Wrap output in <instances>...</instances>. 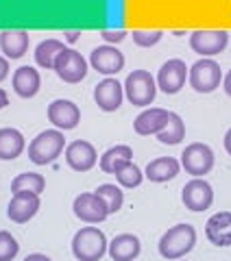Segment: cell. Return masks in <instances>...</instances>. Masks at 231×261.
Instances as JSON below:
<instances>
[{"label":"cell","instance_id":"obj_29","mask_svg":"<svg viewBox=\"0 0 231 261\" xmlns=\"http://www.w3.org/2000/svg\"><path fill=\"white\" fill-rule=\"evenodd\" d=\"M113 176H115V181H118V185L125 187V190H133V187H137L144 181V172L135 166L133 161H127L125 166H120L118 170H115Z\"/></svg>","mask_w":231,"mask_h":261},{"label":"cell","instance_id":"obj_34","mask_svg":"<svg viewBox=\"0 0 231 261\" xmlns=\"http://www.w3.org/2000/svg\"><path fill=\"white\" fill-rule=\"evenodd\" d=\"M24 261H53L48 255H42V252H33V255H27Z\"/></svg>","mask_w":231,"mask_h":261},{"label":"cell","instance_id":"obj_16","mask_svg":"<svg viewBox=\"0 0 231 261\" xmlns=\"http://www.w3.org/2000/svg\"><path fill=\"white\" fill-rule=\"evenodd\" d=\"M39 211V196L31 192H15L7 205V216L15 224H24Z\"/></svg>","mask_w":231,"mask_h":261},{"label":"cell","instance_id":"obj_21","mask_svg":"<svg viewBox=\"0 0 231 261\" xmlns=\"http://www.w3.org/2000/svg\"><path fill=\"white\" fill-rule=\"evenodd\" d=\"M13 92L18 94L20 98H33L39 87H42V76H39V72L35 68H31V65H22L13 72Z\"/></svg>","mask_w":231,"mask_h":261},{"label":"cell","instance_id":"obj_19","mask_svg":"<svg viewBox=\"0 0 231 261\" xmlns=\"http://www.w3.org/2000/svg\"><path fill=\"white\" fill-rule=\"evenodd\" d=\"M205 235L214 246H231V211H218L205 222Z\"/></svg>","mask_w":231,"mask_h":261},{"label":"cell","instance_id":"obj_33","mask_svg":"<svg viewBox=\"0 0 231 261\" xmlns=\"http://www.w3.org/2000/svg\"><path fill=\"white\" fill-rule=\"evenodd\" d=\"M9 76V61L5 59V57H0V83Z\"/></svg>","mask_w":231,"mask_h":261},{"label":"cell","instance_id":"obj_9","mask_svg":"<svg viewBox=\"0 0 231 261\" xmlns=\"http://www.w3.org/2000/svg\"><path fill=\"white\" fill-rule=\"evenodd\" d=\"M72 211H74V216H77L81 222H85V224H101V222L107 220V216H109L105 200L96 192L79 194L77 198H74V202H72Z\"/></svg>","mask_w":231,"mask_h":261},{"label":"cell","instance_id":"obj_31","mask_svg":"<svg viewBox=\"0 0 231 261\" xmlns=\"http://www.w3.org/2000/svg\"><path fill=\"white\" fill-rule=\"evenodd\" d=\"M133 42L140 46V48H151L155 44H159V39L164 37V31L161 29H137L131 33Z\"/></svg>","mask_w":231,"mask_h":261},{"label":"cell","instance_id":"obj_20","mask_svg":"<svg viewBox=\"0 0 231 261\" xmlns=\"http://www.w3.org/2000/svg\"><path fill=\"white\" fill-rule=\"evenodd\" d=\"M142 250V244L133 233H120L109 242L107 252L113 261H135Z\"/></svg>","mask_w":231,"mask_h":261},{"label":"cell","instance_id":"obj_38","mask_svg":"<svg viewBox=\"0 0 231 261\" xmlns=\"http://www.w3.org/2000/svg\"><path fill=\"white\" fill-rule=\"evenodd\" d=\"M79 35H81L79 31H70L68 35H65V39H68V42H77V39H79Z\"/></svg>","mask_w":231,"mask_h":261},{"label":"cell","instance_id":"obj_37","mask_svg":"<svg viewBox=\"0 0 231 261\" xmlns=\"http://www.w3.org/2000/svg\"><path fill=\"white\" fill-rule=\"evenodd\" d=\"M225 150L231 154V128L227 130V133H225Z\"/></svg>","mask_w":231,"mask_h":261},{"label":"cell","instance_id":"obj_10","mask_svg":"<svg viewBox=\"0 0 231 261\" xmlns=\"http://www.w3.org/2000/svg\"><path fill=\"white\" fill-rule=\"evenodd\" d=\"M89 65H92L98 74H105L109 79L125 68V55L111 44L96 46L92 50V55H89Z\"/></svg>","mask_w":231,"mask_h":261},{"label":"cell","instance_id":"obj_25","mask_svg":"<svg viewBox=\"0 0 231 261\" xmlns=\"http://www.w3.org/2000/svg\"><path fill=\"white\" fill-rule=\"evenodd\" d=\"M63 42H59V39H44V42H39L37 48H35V63L39 65V68L44 70H53L55 68V59L59 57V53L63 50Z\"/></svg>","mask_w":231,"mask_h":261},{"label":"cell","instance_id":"obj_13","mask_svg":"<svg viewBox=\"0 0 231 261\" xmlns=\"http://www.w3.org/2000/svg\"><path fill=\"white\" fill-rule=\"evenodd\" d=\"M48 120L57 130H72L79 126L81 122V109L74 105L72 100H65V98H57L48 105Z\"/></svg>","mask_w":231,"mask_h":261},{"label":"cell","instance_id":"obj_12","mask_svg":"<svg viewBox=\"0 0 231 261\" xmlns=\"http://www.w3.org/2000/svg\"><path fill=\"white\" fill-rule=\"evenodd\" d=\"M181 200L190 211H205L214 202V190L205 178H192L181 190Z\"/></svg>","mask_w":231,"mask_h":261},{"label":"cell","instance_id":"obj_11","mask_svg":"<svg viewBox=\"0 0 231 261\" xmlns=\"http://www.w3.org/2000/svg\"><path fill=\"white\" fill-rule=\"evenodd\" d=\"M188 79V65L183 59H168L157 72V89L164 94H179Z\"/></svg>","mask_w":231,"mask_h":261},{"label":"cell","instance_id":"obj_24","mask_svg":"<svg viewBox=\"0 0 231 261\" xmlns=\"http://www.w3.org/2000/svg\"><path fill=\"white\" fill-rule=\"evenodd\" d=\"M127 161H133V150H131V146H127V144L111 146L109 150L103 152L101 170L107 172V174H115V170H118L120 166H125Z\"/></svg>","mask_w":231,"mask_h":261},{"label":"cell","instance_id":"obj_27","mask_svg":"<svg viewBox=\"0 0 231 261\" xmlns=\"http://www.w3.org/2000/svg\"><path fill=\"white\" fill-rule=\"evenodd\" d=\"M94 192L105 200L109 214H118L122 209V205H125V192H122V187L115 185V183H103V185H98Z\"/></svg>","mask_w":231,"mask_h":261},{"label":"cell","instance_id":"obj_35","mask_svg":"<svg viewBox=\"0 0 231 261\" xmlns=\"http://www.w3.org/2000/svg\"><path fill=\"white\" fill-rule=\"evenodd\" d=\"M222 89L227 92V96H231V70L227 72L225 76H222Z\"/></svg>","mask_w":231,"mask_h":261},{"label":"cell","instance_id":"obj_6","mask_svg":"<svg viewBox=\"0 0 231 261\" xmlns=\"http://www.w3.org/2000/svg\"><path fill=\"white\" fill-rule=\"evenodd\" d=\"M55 74L59 76L63 83H81L85 76H87V70H89V63L87 59L81 53H77L74 48H63L59 53V57L55 59Z\"/></svg>","mask_w":231,"mask_h":261},{"label":"cell","instance_id":"obj_18","mask_svg":"<svg viewBox=\"0 0 231 261\" xmlns=\"http://www.w3.org/2000/svg\"><path fill=\"white\" fill-rule=\"evenodd\" d=\"M168 116H170V111L161 109V107L144 109V111L133 120L135 133H137V135H157V133H161L164 126L168 124Z\"/></svg>","mask_w":231,"mask_h":261},{"label":"cell","instance_id":"obj_5","mask_svg":"<svg viewBox=\"0 0 231 261\" xmlns=\"http://www.w3.org/2000/svg\"><path fill=\"white\" fill-rule=\"evenodd\" d=\"M188 81L194 92L212 94L216 87H220L222 70L214 59H199L188 68Z\"/></svg>","mask_w":231,"mask_h":261},{"label":"cell","instance_id":"obj_17","mask_svg":"<svg viewBox=\"0 0 231 261\" xmlns=\"http://www.w3.org/2000/svg\"><path fill=\"white\" fill-rule=\"evenodd\" d=\"M29 33L22 29H7L0 33V50H3V57L7 61L20 59V57L27 55L29 50Z\"/></svg>","mask_w":231,"mask_h":261},{"label":"cell","instance_id":"obj_26","mask_svg":"<svg viewBox=\"0 0 231 261\" xmlns=\"http://www.w3.org/2000/svg\"><path fill=\"white\" fill-rule=\"evenodd\" d=\"M161 144H168V146H175L179 144L181 140L186 137V124H183V120H181L179 113L175 111H170V116H168V124L164 126L161 133L155 135Z\"/></svg>","mask_w":231,"mask_h":261},{"label":"cell","instance_id":"obj_3","mask_svg":"<svg viewBox=\"0 0 231 261\" xmlns=\"http://www.w3.org/2000/svg\"><path fill=\"white\" fill-rule=\"evenodd\" d=\"M63 150H65L63 133L57 128H48L35 135V140L29 144V159L35 166H46V163H53Z\"/></svg>","mask_w":231,"mask_h":261},{"label":"cell","instance_id":"obj_22","mask_svg":"<svg viewBox=\"0 0 231 261\" xmlns=\"http://www.w3.org/2000/svg\"><path fill=\"white\" fill-rule=\"evenodd\" d=\"M179 170H181V163L175 157H157L146 166L144 178L153 183H166L179 174Z\"/></svg>","mask_w":231,"mask_h":261},{"label":"cell","instance_id":"obj_30","mask_svg":"<svg viewBox=\"0 0 231 261\" xmlns=\"http://www.w3.org/2000/svg\"><path fill=\"white\" fill-rule=\"evenodd\" d=\"M20 252V244L9 231H0V261H13Z\"/></svg>","mask_w":231,"mask_h":261},{"label":"cell","instance_id":"obj_14","mask_svg":"<svg viewBox=\"0 0 231 261\" xmlns=\"http://www.w3.org/2000/svg\"><path fill=\"white\" fill-rule=\"evenodd\" d=\"M65 163L74 170V172H87L92 170L98 161V154H96V148L89 142L85 140H74L65 146Z\"/></svg>","mask_w":231,"mask_h":261},{"label":"cell","instance_id":"obj_2","mask_svg":"<svg viewBox=\"0 0 231 261\" xmlns=\"http://www.w3.org/2000/svg\"><path fill=\"white\" fill-rule=\"evenodd\" d=\"M105 233L98 226H83L72 238V255L77 261H101L107 255Z\"/></svg>","mask_w":231,"mask_h":261},{"label":"cell","instance_id":"obj_28","mask_svg":"<svg viewBox=\"0 0 231 261\" xmlns=\"http://www.w3.org/2000/svg\"><path fill=\"white\" fill-rule=\"evenodd\" d=\"M46 187V178L37 172H22L11 181V192H31V194H42Z\"/></svg>","mask_w":231,"mask_h":261},{"label":"cell","instance_id":"obj_32","mask_svg":"<svg viewBox=\"0 0 231 261\" xmlns=\"http://www.w3.org/2000/svg\"><path fill=\"white\" fill-rule=\"evenodd\" d=\"M101 37L105 42H111V44H118L127 37V31L125 29H103L101 31Z\"/></svg>","mask_w":231,"mask_h":261},{"label":"cell","instance_id":"obj_15","mask_svg":"<svg viewBox=\"0 0 231 261\" xmlns=\"http://www.w3.org/2000/svg\"><path fill=\"white\" fill-rule=\"evenodd\" d=\"M122 100H125V87L113 76L103 79L101 83L94 87V102L98 105V109H103L107 113L118 111Z\"/></svg>","mask_w":231,"mask_h":261},{"label":"cell","instance_id":"obj_4","mask_svg":"<svg viewBox=\"0 0 231 261\" xmlns=\"http://www.w3.org/2000/svg\"><path fill=\"white\" fill-rule=\"evenodd\" d=\"M122 87H125V96L129 98V102L135 107H148L157 96V81L146 70H133Z\"/></svg>","mask_w":231,"mask_h":261},{"label":"cell","instance_id":"obj_36","mask_svg":"<svg viewBox=\"0 0 231 261\" xmlns=\"http://www.w3.org/2000/svg\"><path fill=\"white\" fill-rule=\"evenodd\" d=\"M9 105V96H7L5 89H0V109H5Z\"/></svg>","mask_w":231,"mask_h":261},{"label":"cell","instance_id":"obj_8","mask_svg":"<svg viewBox=\"0 0 231 261\" xmlns=\"http://www.w3.org/2000/svg\"><path fill=\"white\" fill-rule=\"evenodd\" d=\"M229 33L222 29H199L190 35V48L201 55L203 59H212V57L220 55L227 48Z\"/></svg>","mask_w":231,"mask_h":261},{"label":"cell","instance_id":"obj_23","mask_svg":"<svg viewBox=\"0 0 231 261\" xmlns=\"http://www.w3.org/2000/svg\"><path fill=\"white\" fill-rule=\"evenodd\" d=\"M27 148L24 135L18 128H0V159L3 161H13Z\"/></svg>","mask_w":231,"mask_h":261},{"label":"cell","instance_id":"obj_39","mask_svg":"<svg viewBox=\"0 0 231 261\" xmlns=\"http://www.w3.org/2000/svg\"><path fill=\"white\" fill-rule=\"evenodd\" d=\"M177 261H181V259H177Z\"/></svg>","mask_w":231,"mask_h":261},{"label":"cell","instance_id":"obj_7","mask_svg":"<svg viewBox=\"0 0 231 261\" xmlns=\"http://www.w3.org/2000/svg\"><path fill=\"white\" fill-rule=\"evenodd\" d=\"M179 163L192 178H203L214 168V150L207 144L194 142V144L186 146V150L181 152Z\"/></svg>","mask_w":231,"mask_h":261},{"label":"cell","instance_id":"obj_1","mask_svg":"<svg viewBox=\"0 0 231 261\" xmlns=\"http://www.w3.org/2000/svg\"><path fill=\"white\" fill-rule=\"evenodd\" d=\"M196 244V228L192 224H175L159 238V255L168 261L183 259Z\"/></svg>","mask_w":231,"mask_h":261}]
</instances>
